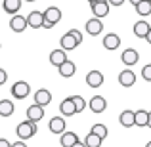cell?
Here are the masks:
<instances>
[{
    "mask_svg": "<svg viewBox=\"0 0 151 147\" xmlns=\"http://www.w3.org/2000/svg\"><path fill=\"white\" fill-rule=\"evenodd\" d=\"M59 44H61V48L65 50V52H71V50H75L78 46V42H77V38H75L71 33H67V34H63V37H61Z\"/></svg>",
    "mask_w": 151,
    "mask_h": 147,
    "instance_id": "cell-19",
    "label": "cell"
},
{
    "mask_svg": "<svg viewBox=\"0 0 151 147\" xmlns=\"http://www.w3.org/2000/svg\"><path fill=\"white\" fill-rule=\"evenodd\" d=\"M149 29H151V25L147 21H138L136 25H134V34H136L138 38H145L147 33H149Z\"/></svg>",
    "mask_w": 151,
    "mask_h": 147,
    "instance_id": "cell-23",
    "label": "cell"
},
{
    "mask_svg": "<svg viewBox=\"0 0 151 147\" xmlns=\"http://www.w3.org/2000/svg\"><path fill=\"white\" fill-rule=\"evenodd\" d=\"M27 2H37V0H27Z\"/></svg>",
    "mask_w": 151,
    "mask_h": 147,
    "instance_id": "cell-40",
    "label": "cell"
},
{
    "mask_svg": "<svg viewBox=\"0 0 151 147\" xmlns=\"http://www.w3.org/2000/svg\"><path fill=\"white\" fill-rule=\"evenodd\" d=\"M63 61H67V54H65V50H63V48H59V50H54V52L50 54V63H52V65L59 67Z\"/></svg>",
    "mask_w": 151,
    "mask_h": 147,
    "instance_id": "cell-21",
    "label": "cell"
},
{
    "mask_svg": "<svg viewBox=\"0 0 151 147\" xmlns=\"http://www.w3.org/2000/svg\"><path fill=\"white\" fill-rule=\"evenodd\" d=\"M71 98H73V103L77 105V113H82V111H84V107H86L84 98H82V96H71Z\"/></svg>",
    "mask_w": 151,
    "mask_h": 147,
    "instance_id": "cell-29",
    "label": "cell"
},
{
    "mask_svg": "<svg viewBox=\"0 0 151 147\" xmlns=\"http://www.w3.org/2000/svg\"><path fill=\"white\" fill-rule=\"evenodd\" d=\"M88 107L92 109V113H103V111L107 109V101H105L103 96H94L88 101Z\"/></svg>",
    "mask_w": 151,
    "mask_h": 147,
    "instance_id": "cell-12",
    "label": "cell"
},
{
    "mask_svg": "<svg viewBox=\"0 0 151 147\" xmlns=\"http://www.w3.org/2000/svg\"><path fill=\"white\" fill-rule=\"evenodd\" d=\"M119 122H121V126H124V128H132V126H136V113L134 111H122L121 115H119Z\"/></svg>",
    "mask_w": 151,
    "mask_h": 147,
    "instance_id": "cell-8",
    "label": "cell"
},
{
    "mask_svg": "<svg viewBox=\"0 0 151 147\" xmlns=\"http://www.w3.org/2000/svg\"><path fill=\"white\" fill-rule=\"evenodd\" d=\"M86 84H88L90 88H100L103 84V75L100 71H90V73L86 75Z\"/></svg>",
    "mask_w": 151,
    "mask_h": 147,
    "instance_id": "cell-14",
    "label": "cell"
},
{
    "mask_svg": "<svg viewBox=\"0 0 151 147\" xmlns=\"http://www.w3.org/2000/svg\"><path fill=\"white\" fill-rule=\"evenodd\" d=\"M109 0H96V2H92L90 4V8H92V14H94V17H107L109 15Z\"/></svg>",
    "mask_w": 151,
    "mask_h": 147,
    "instance_id": "cell-2",
    "label": "cell"
},
{
    "mask_svg": "<svg viewBox=\"0 0 151 147\" xmlns=\"http://www.w3.org/2000/svg\"><path fill=\"white\" fill-rule=\"evenodd\" d=\"M149 2H151V0H149Z\"/></svg>",
    "mask_w": 151,
    "mask_h": 147,
    "instance_id": "cell-44",
    "label": "cell"
},
{
    "mask_svg": "<svg viewBox=\"0 0 151 147\" xmlns=\"http://www.w3.org/2000/svg\"><path fill=\"white\" fill-rule=\"evenodd\" d=\"M27 23L31 29H40L44 25V11H31L27 15Z\"/></svg>",
    "mask_w": 151,
    "mask_h": 147,
    "instance_id": "cell-7",
    "label": "cell"
},
{
    "mask_svg": "<svg viewBox=\"0 0 151 147\" xmlns=\"http://www.w3.org/2000/svg\"><path fill=\"white\" fill-rule=\"evenodd\" d=\"M0 147H12V143L8 140H4V138H0Z\"/></svg>",
    "mask_w": 151,
    "mask_h": 147,
    "instance_id": "cell-35",
    "label": "cell"
},
{
    "mask_svg": "<svg viewBox=\"0 0 151 147\" xmlns=\"http://www.w3.org/2000/svg\"><path fill=\"white\" fill-rule=\"evenodd\" d=\"M29 27V23H27V17H23V15H12L10 19V29L14 31V33H23V31Z\"/></svg>",
    "mask_w": 151,
    "mask_h": 147,
    "instance_id": "cell-4",
    "label": "cell"
},
{
    "mask_svg": "<svg viewBox=\"0 0 151 147\" xmlns=\"http://www.w3.org/2000/svg\"><path fill=\"white\" fill-rule=\"evenodd\" d=\"M0 48H2V44H0Z\"/></svg>",
    "mask_w": 151,
    "mask_h": 147,
    "instance_id": "cell-43",
    "label": "cell"
},
{
    "mask_svg": "<svg viewBox=\"0 0 151 147\" xmlns=\"http://www.w3.org/2000/svg\"><path fill=\"white\" fill-rule=\"evenodd\" d=\"M103 48L105 50H117L119 48V44H121V38H119V34H115V33H109V34H105L103 37Z\"/></svg>",
    "mask_w": 151,
    "mask_h": 147,
    "instance_id": "cell-17",
    "label": "cell"
},
{
    "mask_svg": "<svg viewBox=\"0 0 151 147\" xmlns=\"http://www.w3.org/2000/svg\"><path fill=\"white\" fill-rule=\"evenodd\" d=\"M130 2H132V6H136V4H140L142 0H130Z\"/></svg>",
    "mask_w": 151,
    "mask_h": 147,
    "instance_id": "cell-38",
    "label": "cell"
},
{
    "mask_svg": "<svg viewBox=\"0 0 151 147\" xmlns=\"http://www.w3.org/2000/svg\"><path fill=\"white\" fill-rule=\"evenodd\" d=\"M6 80H8V75H6V71H4V69H0V86H2Z\"/></svg>",
    "mask_w": 151,
    "mask_h": 147,
    "instance_id": "cell-32",
    "label": "cell"
},
{
    "mask_svg": "<svg viewBox=\"0 0 151 147\" xmlns=\"http://www.w3.org/2000/svg\"><path fill=\"white\" fill-rule=\"evenodd\" d=\"M29 94H31V86L27 84L25 80H19V82H15V84L12 86V96L15 99H25Z\"/></svg>",
    "mask_w": 151,
    "mask_h": 147,
    "instance_id": "cell-3",
    "label": "cell"
},
{
    "mask_svg": "<svg viewBox=\"0 0 151 147\" xmlns=\"http://www.w3.org/2000/svg\"><path fill=\"white\" fill-rule=\"evenodd\" d=\"M145 40H147V44H151V29H149V33H147V37H145Z\"/></svg>",
    "mask_w": 151,
    "mask_h": 147,
    "instance_id": "cell-37",
    "label": "cell"
},
{
    "mask_svg": "<svg viewBox=\"0 0 151 147\" xmlns=\"http://www.w3.org/2000/svg\"><path fill=\"white\" fill-rule=\"evenodd\" d=\"M14 109H15V105L10 99H0V117H12Z\"/></svg>",
    "mask_w": 151,
    "mask_h": 147,
    "instance_id": "cell-24",
    "label": "cell"
},
{
    "mask_svg": "<svg viewBox=\"0 0 151 147\" xmlns=\"http://www.w3.org/2000/svg\"><path fill=\"white\" fill-rule=\"evenodd\" d=\"M48 128H50L52 134H63V132H65V118H63V117H54V118H50Z\"/></svg>",
    "mask_w": 151,
    "mask_h": 147,
    "instance_id": "cell-16",
    "label": "cell"
},
{
    "mask_svg": "<svg viewBox=\"0 0 151 147\" xmlns=\"http://www.w3.org/2000/svg\"><path fill=\"white\" fill-rule=\"evenodd\" d=\"M73 147H86V143H82V141H81V140H78V141H77V143H75Z\"/></svg>",
    "mask_w": 151,
    "mask_h": 147,
    "instance_id": "cell-36",
    "label": "cell"
},
{
    "mask_svg": "<svg viewBox=\"0 0 151 147\" xmlns=\"http://www.w3.org/2000/svg\"><path fill=\"white\" fill-rule=\"evenodd\" d=\"M145 147H151V141H149V143H147V145H145Z\"/></svg>",
    "mask_w": 151,
    "mask_h": 147,
    "instance_id": "cell-41",
    "label": "cell"
},
{
    "mask_svg": "<svg viewBox=\"0 0 151 147\" xmlns=\"http://www.w3.org/2000/svg\"><path fill=\"white\" fill-rule=\"evenodd\" d=\"M124 2H126V0H109V4H111V6H122Z\"/></svg>",
    "mask_w": 151,
    "mask_h": 147,
    "instance_id": "cell-33",
    "label": "cell"
},
{
    "mask_svg": "<svg viewBox=\"0 0 151 147\" xmlns=\"http://www.w3.org/2000/svg\"><path fill=\"white\" fill-rule=\"evenodd\" d=\"M138 59H140V54H138V50H134V48H126L122 52V55H121V61L124 63V65H128V67L136 65Z\"/></svg>",
    "mask_w": 151,
    "mask_h": 147,
    "instance_id": "cell-5",
    "label": "cell"
},
{
    "mask_svg": "<svg viewBox=\"0 0 151 147\" xmlns=\"http://www.w3.org/2000/svg\"><path fill=\"white\" fill-rule=\"evenodd\" d=\"M88 2H90V4H92V2H96V0H88Z\"/></svg>",
    "mask_w": 151,
    "mask_h": 147,
    "instance_id": "cell-42",
    "label": "cell"
},
{
    "mask_svg": "<svg viewBox=\"0 0 151 147\" xmlns=\"http://www.w3.org/2000/svg\"><path fill=\"white\" fill-rule=\"evenodd\" d=\"M90 132L98 134V136H100L101 140H105V138L109 136V130H107V126H105V124H100V122H98V124H94V126H92V130H90Z\"/></svg>",
    "mask_w": 151,
    "mask_h": 147,
    "instance_id": "cell-27",
    "label": "cell"
},
{
    "mask_svg": "<svg viewBox=\"0 0 151 147\" xmlns=\"http://www.w3.org/2000/svg\"><path fill=\"white\" fill-rule=\"evenodd\" d=\"M136 11L138 15H142V17H147V15H151V2L149 0H142L140 4H136Z\"/></svg>",
    "mask_w": 151,
    "mask_h": 147,
    "instance_id": "cell-25",
    "label": "cell"
},
{
    "mask_svg": "<svg viewBox=\"0 0 151 147\" xmlns=\"http://www.w3.org/2000/svg\"><path fill=\"white\" fill-rule=\"evenodd\" d=\"M142 77H144V80L151 82V65H145L144 69H142Z\"/></svg>",
    "mask_w": 151,
    "mask_h": 147,
    "instance_id": "cell-30",
    "label": "cell"
},
{
    "mask_svg": "<svg viewBox=\"0 0 151 147\" xmlns=\"http://www.w3.org/2000/svg\"><path fill=\"white\" fill-rule=\"evenodd\" d=\"M134 82H136V73L130 69L126 71H121L119 73V84L124 86V88H130V86H134Z\"/></svg>",
    "mask_w": 151,
    "mask_h": 147,
    "instance_id": "cell-6",
    "label": "cell"
},
{
    "mask_svg": "<svg viewBox=\"0 0 151 147\" xmlns=\"http://www.w3.org/2000/svg\"><path fill=\"white\" fill-rule=\"evenodd\" d=\"M50 101H52V92L50 90H46V88H40V90H37L35 92V103H38V105H50Z\"/></svg>",
    "mask_w": 151,
    "mask_h": 147,
    "instance_id": "cell-15",
    "label": "cell"
},
{
    "mask_svg": "<svg viewBox=\"0 0 151 147\" xmlns=\"http://www.w3.org/2000/svg\"><path fill=\"white\" fill-rule=\"evenodd\" d=\"M42 117H44V107L38 105V103H35V105H31L29 109H27V118L33 122H38L42 120Z\"/></svg>",
    "mask_w": 151,
    "mask_h": 147,
    "instance_id": "cell-13",
    "label": "cell"
},
{
    "mask_svg": "<svg viewBox=\"0 0 151 147\" xmlns=\"http://www.w3.org/2000/svg\"><path fill=\"white\" fill-rule=\"evenodd\" d=\"M101 138L98 136V134H94V132H90L88 136H86V140H84V143L86 147H101Z\"/></svg>",
    "mask_w": 151,
    "mask_h": 147,
    "instance_id": "cell-26",
    "label": "cell"
},
{
    "mask_svg": "<svg viewBox=\"0 0 151 147\" xmlns=\"http://www.w3.org/2000/svg\"><path fill=\"white\" fill-rule=\"evenodd\" d=\"M58 69H59V75H61L63 78H71L75 75V71H77V65H75L71 59H67V61H63Z\"/></svg>",
    "mask_w": 151,
    "mask_h": 147,
    "instance_id": "cell-18",
    "label": "cell"
},
{
    "mask_svg": "<svg viewBox=\"0 0 151 147\" xmlns=\"http://www.w3.org/2000/svg\"><path fill=\"white\" fill-rule=\"evenodd\" d=\"M77 141H78V136L75 132H63V134H59V143H61V147H73Z\"/></svg>",
    "mask_w": 151,
    "mask_h": 147,
    "instance_id": "cell-20",
    "label": "cell"
},
{
    "mask_svg": "<svg viewBox=\"0 0 151 147\" xmlns=\"http://www.w3.org/2000/svg\"><path fill=\"white\" fill-rule=\"evenodd\" d=\"M59 111H61L63 117H73L77 115V105L73 103V98H65L61 103H59Z\"/></svg>",
    "mask_w": 151,
    "mask_h": 147,
    "instance_id": "cell-10",
    "label": "cell"
},
{
    "mask_svg": "<svg viewBox=\"0 0 151 147\" xmlns=\"http://www.w3.org/2000/svg\"><path fill=\"white\" fill-rule=\"evenodd\" d=\"M69 33L73 34L75 38H77V42H78V44H82V33H81V31H78V29H71Z\"/></svg>",
    "mask_w": 151,
    "mask_h": 147,
    "instance_id": "cell-31",
    "label": "cell"
},
{
    "mask_svg": "<svg viewBox=\"0 0 151 147\" xmlns=\"http://www.w3.org/2000/svg\"><path fill=\"white\" fill-rule=\"evenodd\" d=\"M147 126L151 128V113H149V120H147Z\"/></svg>",
    "mask_w": 151,
    "mask_h": 147,
    "instance_id": "cell-39",
    "label": "cell"
},
{
    "mask_svg": "<svg viewBox=\"0 0 151 147\" xmlns=\"http://www.w3.org/2000/svg\"><path fill=\"white\" fill-rule=\"evenodd\" d=\"M37 134V122H33V120H21L17 124V136H19V140H31V138Z\"/></svg>",
    "mask_w": 151,
    "mask_h": 147,
    "instance_id": "cell-1",
    "label": "cell"
},
{
    "mask_svg": "<svg viewBox=\"0 0 151 147\" xmlns=\"http://www.w3.org/2000/svg\"><path fill=\"white\" fill-rule=\"evenodd\" d=\"M2 8L6 14L15 15L19 11V8H21V0H2Z\"/></svg>",
    "mask_w": 151,
    "mask_h": 147,
    "instance_id": "cell-22",
    "label": "cell"
},
{
    "mask_svg": "<svg viewBox=\"0 0 151 147\" xmlns=\"http://www.w3.org/2000/svg\"><path fill=\"white\" fill-rule=\"evenodd\" d=\"M147 120H149V113L140 109L136 113V126H147Z\"/></svg>",
    "mask_w": 151,
    "mask_h": 147,
    "instance_id": "cell-28",
    "label": "cell"
},
{
    "mask_svg": "<svg viewBox=\"0 0 151 147\" xmlns=\"http://www.w3.org/2000/svg\"><path fill=\"white\" fill-rule=\"evenodd\" d=\"M86 33L88 34H92V37H96V34H100L101 33V29H103V23H101V19L100 17H92V19H88L86 21Z\"/></svg>",
    "mask_w": 151,
    "mask_h": 147,
    "instance_id": "cell-11",
    "label": "cell"
},
{
    "mask_svg": "<svg viewBox=\"0 0 151 147\" xmlns=\"http://www.w3.org/2000/svg\"><path fill=\"white\" fill-rule=\"evenodd\" d=\"M44 21L46 23H52V25L59 23V21H61V10H59V8H55V6L46 8V11H44Z\"/></svg>",
    "mask_w": 151,
    "mask_h": 147,
    "instance_id": "cell-9",
    "label": "cell"
},
{
    "mask_svg": "<svg viewBox=\"0 0 151 147\" xmlns=\"http://www.w3.org/2000/svg\"><path fill=\"white\" fill-rule=\"evenodd\" d=\"M12 147H27V143H25V140H19L15 143H12Z\"/></svg>",
    "mask_w": 151,
    "mask_h": 147,
    "instance_id": "cell-34",
    "label": "cell"
}]
</instances>
